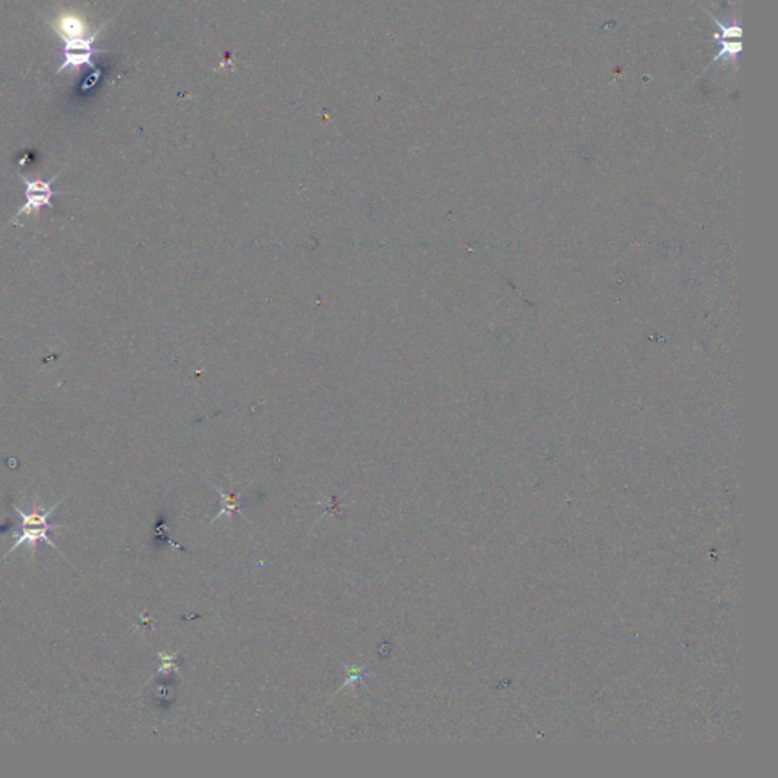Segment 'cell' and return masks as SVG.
I'll return each instance as SVG.
<instances>
[{"label":"cell","instance_id":"3","mask_svg":"<svg viewBox=\"0 0 778 778\" xmlns=\"http://www.w3.org/2000/svg\"><path fill=\"white\" fill-rule=\"evenodd\" d=\"M61 172L56 175V177H52L51 179H28V177H20V179L24 181L25 184V204L20 207L19 211L15 213V218H13V224H17L19 222L20 218L22 216L33 215L36 211L42 210L43 207H49V209H56L54 207V202H52V198L54 197H61V195H65L63 192H56L54 190V183H56L58 177H60Z\"/></svg>","mask_w":778,"mask_h":778},{"label":"cell","instance_id":"1","mask_svg":"<svg viewBox=\"0 0 778 778\" xmlns=\"http://www.w3.org/2000/svg\"><path fill=\"white\" fill-rule=\"evenodd\" d=\"M108 26V22L95 29L92 34H87V26L78 15H63L56 19L54 28L65 42V58L60 67L56 69V75H60L65 70L72 69L79 72L81 67L88 66L95 70L97 77H101V70L97 69L93 63V58L106 51L95 49V43L101 38L104 29Z\"/></svg>","mask_w":778,"mask_h":778},{"label":"cell","instance_id":"2","mask_svg":"<svg viewBox=\"0 0 778 778\" xmlns=\"http://www.w3.org/2000/svg\"><path fill=\"white\" fill-rule=\"evenodd\" d=\"M58 505H60V502H56L51 509H45L42 505L36 504L31 513H25L22 509L15 507V511L20 516V527L19 531L15 532L17 538H15V545L11 546V549L6 552L4 558H8L15 550L19 549L20 546L24 545H28L34 552L36 546L40 541H45V543H47V545L58 550L61 554V550L56 548V543L49 537L52 531H58V529L67 527L65 525H52V523H49V517L54 514Z\"/></svg>","mask_w":778,"mask_h":778},{"label":"cell","instance_id":"4","mask_svg":"<svg viewBox=\"0 0 778 778\" xmlns=\"http://www.w3.org/2000/svg\"><path fill=\"white\" fill-rule=\"evenodd\" d=\"M220 495H222V497H224L225 507H224V509H222V511H220V516H216L215 518L220 517V516H222V514H227V516H230V514H236V513L241 514V511H239L238 496L225 495V493H222V491H220Z\"/></svg>","mask_w":778,"mask_h":778}]
</instances>
